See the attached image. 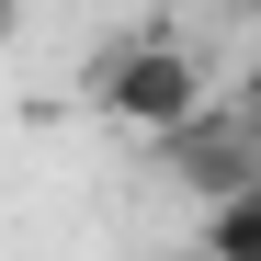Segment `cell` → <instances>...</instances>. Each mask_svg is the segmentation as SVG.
I'll use <instances>...</instances> for the list:
<instances>
[{
	"label": "cell",
	"mask_w": 261,
	"mask_h": 261,
	"mask_svg": "<svg viewBox=\"0 0 261 261\" xmlns=\"http://www.w3.org/2000/svg\"><path fill=\"white\" fill-rule=\"evenodd\" d=\"M80 91H91L125 137H170V125H182L193 102H216V80H204V57L182 46V34H114V46L91 57V80H80Z\"/></svg>",
	"instance_id": "cell-1"
},
{
	"label": "cell",
	"mask_w": 261,
	"mask_h": 261,
	"mask_svg": "<svg viewBox=\"0 0 261 261\" xmlns=\"http://www.w3.org/2000/svg\"><path fill=\"white\" fill-rule=\"evenodd\" d=\"M148 159H159L182 193H227V182H250V170H261V137H250V114H227V102H193L170 137H148Z\"/></svg>",
	"instance_id": "cell-2"
},
{
	"label": "cell",
	"mask_w": 261,
	"mask_h": 261,
	"mask_svg": "<svg viewBox=\"0 0 261 261\" xmlns=\"http://www.w3.org/2000/svg\"><path fill=\"white\" fill-rule=\"evenodd\" d=\"M204 250H227V261H261V170L227 193H204Z\"/></svg>",
	"instance_id": "cell-3"
},
{
	"label": "cell",
	"mask_w": 261,
	"mask_h": 261,
	"mask_svg": "<svg viewBox=\"0 0 261 261\" xmlns=\"http://www.w3.org/2000/svg\"><path fill=\"white\" fill-rule=\"evenodd\" d=\"M23 46V0H0V57H12Z\"/></svg>",
	"instance_id": "cell-4"
}]
</instances>
